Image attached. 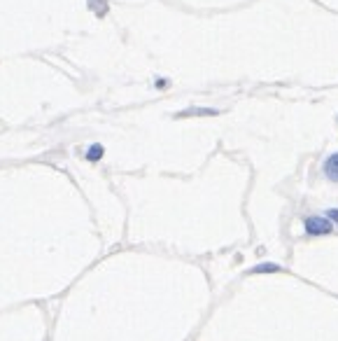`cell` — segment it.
<instances>
[{"label":"cell","instance_id":"obj_1","mask_svg":"<svg viewBox=\"0 0 338 341\" xmlns=\"http://www.w3.org/2000/svg\"><path fill=\"white\" fill-rule=\"evenodd\" d=\"M303 224H306V231L310 236H322L333 229V222L329 218H322V215H310V218L303 220Z\"/></svg>","mask_w":338,"mask_h":341},{"label":"cell","instance_id":"obj_2","mask_svg":"<svg viewBox=\"0 0 338 341\" xmlns=\"http://www.w3.org/2000/svg\"><path fill=\"white\" fill-rule=\"evenodd\" d=\"M322 171H324V175H327V180H331V183H338V152L329 154V157L324 159Z\"/></svg>","mask_w":338,"mask_h":341},{"label":"cell","instance_id":"obj_3","mask_svg":"<svg viewBox=\"0 0 338 341\" xmlns=\"http://www.w3.org/2000/svg\"><path fill=\"white\" fill-rule=\"evenodd\" d=\"M103 157V148L101 145H91L89 150H86V159H91V161H96V159Z\"/></svg>","mask_w":338,"mask_h":341},{"label":"cell","instance_id":"obj_4","mask_svg":"<svg viewBox=\"0 0 338 341\" xmlns=\"http://www.w3.org/2000/svg\"><path fill=\"white\" fill-rule=\"evenodd\" d=\"M327 218L331 220V222H336V224H338V208H331V210H329Z\"/></svg>","mask_w":338,"mask_h":341}]
</instances>
